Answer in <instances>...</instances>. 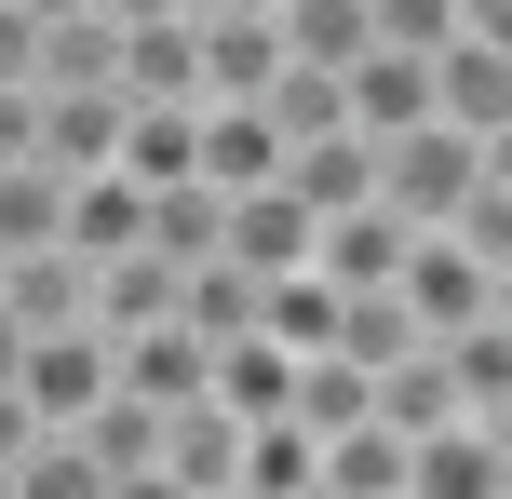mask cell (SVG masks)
Listing matches in <instances>:
<instances>
[{
	"mask_svg": "<svg viewBox=\"0 0 512 499\" xmlns=\"http://www.w3.org/2000/svg\"><path fill=\"white\" fill-rule=\"evenodd\" d=\"M14 365H27V324H14V311H0V392H14Z\"/></svg>",
	"mask_w": 512,
	"mask_h": 499,
	"instance_id": "cell-35",
	"label": "cell"
},
{
	"mask_svg": "<svg viewBox=\"0 0 512 499\" xmlns=\"http://www.w3.org/2000/svg\"><path fill=\"white\" fill-rule=\"evenodd\" d=\"M337 122H351V135H405V122H432V54L364 41L351 68H337Z\"/></svg>",
	"mask_w": 512,
	"mask_h": 499,
	"instance_id": "cell-6",
	"label": "cell"
},
{
	"mask_svg": "<svg viewBox=\"0 0 512 499\" xmlns=\"http://www.w3.org/2000/svg\"><path fill=\"white\" fill-rule=\"evenodd\" d=\"M256 122L297 149V135H337V68H270L256 81Z\"/></svg>",
	"mask_w": 512,
	"mask_h": 499,
	"instance_id": "cell-26",
	"label": "cell"
},
{
	"mask_svg": "<svg viewBox=\"0 0 512 499\" xmlns=\"http://www.w3.org/2000/svg\"><path fill=\"white\" fill-rule=\"evenodd\" d=\"M0 311L41 338V324H95V270L68 257V243H41V257H0Z\"/></svg>",
	"mask_w": 512,
	"mask_h": 499,
	"instance_id": "cell-13",
	"label": "cell"
},
{
	"mask_svg": "<svg viewBox=\"0 0 512 499\" xmlns=\"http://www.w3.org/2000/svg\"><path fill=\"white\" fill-rule=\"evenodd\" d=\"M176 311V270L135 243V257H95V338H122V324H162Z\"/></svg>",
	"mask_w": 512,
	"mask_h": 499,
	"instance_id": "cell-22",
	"label": "cell"
},
{
	"mask_svg": "<svg viewBox=\"0 0 512 499\" xmlns=\"http://www.w3.org/2000/svg\"><path fill=\"white\" fill-rule=\"evenodd\" d=\"M230 419H283V351L270 338H216V378H203Z\"/></svg>",
	"mask_w": 512,
	"mask_h": 499,
	"instance_id": "cell-27",
	"label": "cell"
},
{
	"mask_svg": "<svg viewBox=\"0 0 512 499\" xmlns=\"http://www.w3.org/2000/svg\"><path fill=\"white\" fill-rule=\"evenodd\" d=\"M0 486H14V499H108V473H95V459L68 446V432H41V446H27V459H14Z\"/></svg>",
	"mask_w": 512,
	"mask_h": 499,
	"instance_id": "cell-28",
	"label": "cell"
},
{
	"mask_svg": "<svg viewBox=\"0 0 512 499\" xmlns=\"http://www.w3.org/2000/svg\"><path fill=\"white\" fill-rule=\"evenodd\" d=\"M189 41H203V95H216V108H256V81L283 68L270 14H189Z\"/></svg>",
	"mask_w": 512,
	"mask_h": 499,
	"instance_id": "cell-16",
	"label": "cell"
},
{
	"mask_svg": "<svg viewBox=\"0 0 512 499\" xmlns=\"http://www.w3.org/2000/svg\"><path fill=\"white\" fill-rule=\"evenodd\" d=\"M432 122L472 135V149H512V41L499 27H459L432 54Z\"/></svg>",
	"mask_w": 512,
	"mask_h": 499,
	"instance_id": "cell-3",
	"label": "cell"
},
{
	"mask_svg": "<svg viewBox=\"0 0 512 499\" xmlns=\"http://www.w3.org/2000/svg\"><path fill=\"white\" fill-rule=\"evenodd\" d=\"M310 230H324V216L270 176V189H243V203H230V243H216V257L256 270V284H283V270H310Z\"/></svg>",
	"mask_w": 512,
	"mask_h": 499,
	"instance_id": "cell-9",
	"label": "cell"
},
{
	"mask_svg": "<svg viewBox=\"0 0 512 499\" xmlns=\"http://www.w3.org/2000/svg\"><path fill=\"white\" fill-rule=\"evenodd\" d=\"M135 243H149L162 270H203L216 243H230V189H203V176H176V189H149V230H135Z\"/></svg>",
	"mask_w": 512,
	"mask_h": 499,
	"instance_id": "cell-17",
	"label": "cell"
},
{
	"mask_svg": "<svg viewBox=\"0 0 512 499\" xmlns=\"http://www.w3.org/2000/svg\"><path fill=\"white\" fill-rule=\"evenodd\" d=\"M486 162H512V149H472V135H445V122H405V135H378V203L405 216V230H445Z\"/></svg>",
	"mask_w": 512,
	"mask_h": 499,
	"instance_id": "cell-1",
	"label": "cell"
},
{
	"mask_svg": "<svg viewBox=\"0 0 512 499\" xmlns=\"http://www.w3.org/2000/svg\"><path fill=\"white\" fill-rule=\"evenodd\" d=\"M176 324L189 338H256V270H230V257H203V270H176Z\"/></svg>",
	"mask_w": 512,
	"mask_h": 499,
	"instance_id": "cell-20",
	"label": "cell"
},
{
	"mask_svg": "<svg viewBox=\"0 0 512 499\" xmlns=\"http://www.w3.org/2000/svg\"><path fill=\"white\" fill-rule=\"evenodd\" d=\"M324 486L337 499H391V486H405V432H378V419L324 432Z\"/></svg>",
	"mask_w": 512,
	"mask_h": 499,
	"instance_id": "cell-25",
	"label": "cell"
},
{
	"mask_svg": "<svg viewBox=\"0 0 512 499\" xmlns=\"http://www.w3.org/2000/svg\"><path fill=\"white\" fill-rule=\"evenodd\" d=\"M189 176L243 203V189H270V176H283V135L256 122V108H216V95H203V122H189Z\"/></svg>",
	"mask_w": 512,
	"mask_h": 499,
	"instance_id": "cell-10",
	"label": "cell"
},
{
	"mask_svg": "<svg viewBox=\"0 0 512 499\" xmlns=\"http://www.w3.org/2000/svg\"><path fill=\"white\" fill-rule=\"evenodd\" d=\"M14 392H27V419H41V432H68L81 405L108 392V338H95V324H41L27 365H14Z\"/></svg>",
	"mask_w": 512,
	"mask_h": 499,
	"instance_id": "cell-5",
	"label": "cell"
},
{
	"mask_svg": "<svg viewBox=\"0 0 512 499\" xmlns=\"http://www.w3.org/2000/svg\"><path fill=\"white\" fill-rule=\"evenodd\" d=\"M135 230H149V189H135V176H68L54 243H68L81 270H95V257H135Z\"/></svg>",
	"mask_w": 512,
	"mask_h": 499,
	"instance_id": "cell-15",
	"label": "cell"
},
{
	"mask_svg": "<svg viewBox=\"0 0 512 499\" xmlns=\"http://www.w3.org/2000/svg\"><path fill=\"white\" fill-rule=\"evenodd\" d=\"M203 499H243V486H203Z\"/></svg>",
	"mask_w": 512,
	"mask_h": 499,
	"instance_id": "cell-37",
	"label": "cell"
},
{
	"mask_svg": "<svg viewBox=\"0 0 512 499\" xmlns=\"http://www.w3.org/2000/svg\"><path fill=\"white\" fill-rule=\"evenodd\" d=\"M283 189H297L310 216H351V203H378V135H297V149H283Z\"/></svg>",
	"mask_w": 512,
	"mask_h": 499,
	"instance_id": "cell-11",
	"label": "cell"
},
{
	"mask_svg": "<svg viewBox=\"0 0 512 499\" xmlns=\"http://www.w3.org/2000/svg\"><path fill=\"white\" fill-rule=\"evenodd\" d=\"M364 41H391V54H445V41H459V0H364Z\"/></svg>",
	"mask_w": 512,
	"mask_h": 499,
	"instance_id": "cell-29",
	"label": "cell"
},
{
	"mask_svg": "<svg viewBox=\"0 0 512 499\" xmlns=\"http://www.w3.org/2000/svg\"><path fill=\"white\" fill-rule=\"evenodd\" d=\"M14 14H27V27H68V14H95V0H14Z\"/></svg>",
	"mask_w": 512,
	"mask_h": 499,
	"instance_id": "cell-34",
	"label": "cell"
},
{
	"mask_svg": "<svg viewBox=\"0 0 512 499\" xmlns=\"http://www.w3.org/2000/svg\"><path fill=\"white\" fill-rule=\"evenodd\" d=\"M243 499H297V486H324V446H310L297 419H243Z\"/></svg>",
	"mask_w": 512,
	"mask_h": 499,
	"instance_id": "cell-21",
	"label": "cell"
},
{
	"mask_svg": "<svg viewBox=\"0 0 512 499\" xmlns=\"http://www.w3.org/2000/svg\"><path fill=\"white\" fill-rule=\"evenodd\" d=\"M108 81H122V108H203V41H189V14H162V27H122Z\"/></svg>",
	"mask_w": 512,
	"mask_h": 499,
	"instance_id": "cell-8",
	"label": "cell"
},
{
	"mask_svg": "<svg viewBox=\"0 0 512 499\" xmlns=\"http://www.w3.org/2000/svg\"><path fill=\"white\" fill-rule=\"evenodd\" d=\"M432 365H445V392H459V419H512V311L445 324V338H432Z\"/></svg>",
	"mask_w": 512,
	"mask_h": 499,
	"instance_id": "cell-12",
	"label": "cell"
},
{
	"mask_svg": "<svg viewBox=\"0 0 512 499\" xmlns=\"http://www.w3.org/2000/svg\"><path fill=\"white\" fill-rule=\"evenodd\" d=\"M405 216L391 203H351V216H324V230H310V270H324L337 297H391V270H405Z\"/></svg>",
	"mask_w": 512,
	"mask_h": 499,
	"instance_id": "cell-7",
	"label": "cell"
},
{
	"mask_svg": "<svg viewBox=\"0 0 512 499\" xmlns=\"http://www.w3.org/2000/svg\"><path fill=\"white\" fill-rule=\"evenodd\" d=\"M391 297H405L418 338H445V324L512 311V270H499V257H472V243H445V230H418V243H405V270H391Z\"/></svg>",
	"mask_w": 512,
	"mask_h": 499,
	"instance_id": "cell-2",
	"label": "cell"
},
{
	"mask_svg": "<svg viewBox=\"0 0 512 499\" xmlns=\"http://www.w3.org/2000/svg\"><path fill=\"white\" fill-rule=\"evenodd\" d=\"M189 122H203V108H122V162H108V176L176 189V176H189Z\"/></svg>",
	"mask_w": 512,
	"mask_h": 499,
	"instance_id": "cell-24",
	"label": "cell"
},
{
	"mask_svg": "<svg viewBox=\"0 0 512 499\" xmlns=\"http://www.w3.org/2000/svg\"><path fill=\"white\" fill-rule=\"evenodd\" d=\"M27 446H41V419H27V392H0V473H14Z\"/></svg>",
	"mask_w": 512,
	"mask_h": 499,
	"instance_id": "cell-32",
	"label": "cell"
},
{
	"mask_svg": "<svg viewBox=\"0 0 512 499\" xmlns=\"http://www.w3.org/2000/svg\"><path fill=\"white\" fill-rule=\"evenodd\" d=\"M0 499H14V486H0Z\"/></svg>",
	"mask_w": 512,
	"mask_h": 499,
	"instance_id": "cell-38",
	"label": "cell"
},
{
	"mask_svg": "<svg viewBox=\"0 0 512 499\" xmlns=\"http://www.w3.org/2000/svg\"><path fill=\"white\" fill-rule=\"evenodd\" d=\"M0 162H41V95H0Z\"/></svg>",
	"mask_w": 512,
	"mask_h": 499,
	"instance_id": "cell-31",
	"label": "cell"
},
{
	"mask_svg": "<svg viewBox=\"0 0 512 499\" xmlns=\"http://www.w3.org/2000/svg\"><path fill=\"white\" fill-rule=\"evenodd\" d=\"M41 162L54 176H108V162H122V95H108V81L41 95Z\"/></svg>",
	"mask_w": 512,
	"mask_h": 499,
	"instance_id": "cell-14",
	"label": "cell"
},
{
	"mask_svg": "<svg viewBox=\"0 0 512 499\" xmlns=\"http://www.w3.org/2000/svg\"><path fill=\"white\" fill-rule=\"evenodd\" d=\"M256 338L297 365V351H337V284L324 270H283V284H256Z\"/></svg>",
	"mask_w": 512,
	"mask_h": 499,
	"instance_id": "cell-18",
	"label": "cell"
},
{
	"mask_svg": "<svg viewBox=\"0 0 512 499\" xmlns=\"http://www.w3.org/2000/svg\"><path fill=\"white\" fill-rule=\"evenodd\" d=\"M189 14H270V0H189Z\"/></svg>",
	"mask_w": 512,
	"mask_h": 499,
	"instance_id": "cell-36",
	"label": "cell"
},
{
	"mask_svg": "<svg viewBox=\"0 0 512 499\" xmlns=\"http://www.w3.org/2000/svg\"><path fill=\"white\" fill-rule=\"evenodd\" d=\"M405 499H512V419L405 432Z\"/></svg>",
	"mask_w": 512,
	"mask_h": 499,
	"instance_id": "cell-4",
	"label": "cell"
},
{
	"mask_svg": "<svg viewBox=\"0 0 512 499\" xmlns=\"http://www.w3.org/2000/svg\"><path fill=\"white\" fill-rule=\"evenodd\" d=\"M0 95H41V27L0 0Z\"/></svg>",
	"mask_w": 512,
	"mask_h": 499,
	"instance_id": "cell-30",
	"label": "cell"
},
{
	"mask_svg": "<svg viewBox=\"0 0 512 499\" xmlns=\"http://www.w3.org/2000/svg\"><path fill=\"white\" fill-rule=\"evenodd\" d=\"M270 41H283V68H351L364 54V0H270Z\"/></svg>",
	"mask_w": 512,
	"mask_h": 499,
	"instance_id": "cell-19",
	"label": "cell"
},
{
	"mask_svg": "<svg viewBox=\"0 0 512 499\" xmlns=\"http://www.w3.org/2000/svg\"><path fill=\"white\" fill-rule=\"evenodd\" d=\"M54 216H68V176L54 162H0V257H41Z\"/></svg>",
	"mask_w": 512,
	"mask_h": 499,
	"instance_id": "cell-23",
	"label": "cell"
},
{
	"mask_svg": "<svg viewBox=\"0 0 512 499\" xmlns=\"http://www.w3.org/2000/svg\"><path fill=\"white\" fill-rule=\"evenodd\" d=\"M108 27H162V14H189V0H95Z\"/></svg>",
	"mask_w": 512,
	"mask_h": 499,
	"instance_id": "cell-33",
	"label": "cell"
}]
</instances>
